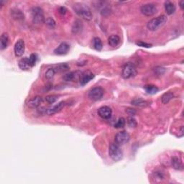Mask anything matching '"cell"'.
Listing matches in <instances>:
<instances>
[{"instance_id": "74e56055", "label": "cell", "mask_w": 184, "mask_h": 184, "mask_svg": "<svg viewBox=\"0 0 184 184\" xmlns=\"http://www.w3.org/2000/svg\"><path fill=\"white\" fill-rule=\"evenodd\" d=\"M4 3V2L3 1V0H2L1 2H0V6H1V7H2V6H3Z\"/></svg>"}, {"instance_id": "836d02e7", "label": "cell", "mask_w": 184, "mask_h": 184, "mask_svg": "<svg viewBox=\"0 0 184 184\" xmlns=\"http://www.w3.org/2000/svg\"><path fill=\"white\" fill-rule=\"evenodd\" d=\"M136 44L138 46H140V47H143V48H150L152 46L150 44L144 43V42H142V41L137 42V43H136Z\"/></svg>"}, {"instance_id": "4dcf8cb0", "label": "cell", "mask_w": 184, "mask_h": 184, "mask_svg": "<svg viewBox=\"0 0 184 184\" xmlns=\"http://www.w3.org/2000/svg\"><path fill=\"white\" fill-rule=\"evenodd\" d=\"M46 25H47L49 28H54L55 25H56V23H55V21L53 19L52 17H48V18L46 19L45 20Z\"/></svg>"}, {"instance_id": "8992f818", "label": "cell", "mask_w": 184, "mask_h": 184, "mask_svg": "<svg viewBox=\"0 0 184 184\" xmlns=\"http://www.w3.org/2000/svg\"><path fill=\"white\" fill-rule=\"evenodd\" d=\"M140 11L142 14L147 17H151L156 15L158 12V8L153 4H146L141 6Z\"/></svg>"}, {"instance_id": "ac0fdd59", "label": "cell", "mask_w": 184, "mask_h": 184, "mask_svg": "<svg viewBox=\"0 0 184 184\" xmlns=\"http://www.w3.org/2000/svg\"><path fill=\"white\" fill-rule=\"evenodd\" d=\"M11 15L16 20H21V19H24L25 18V15H24L23 12L18 9H13L11 10Z\"/></svg>"}, {"instance_id": "cb8c5ba5", "label": "cell", "mask_w": 184, "mask_h": 184, "mask_svg": "<svg viewBox=\"0 0 184 184\" xmlns=\"http://www.w3.org/2000/svg\"><path fill=\"white\" fill-rule=\"evenodd\" d=\"M144 88H145V92L148 93V94H156L157 92H158V88L156 86H154V85H151V84H150V85H146L144 86Z\"/></svg>"}, {"instance_id": "7a4b0ae2", "label": "cell", "mask_w": 184, "mask_h": 184, "mask_svg": "<svg viewBox=\"0 0 184 184\" xmlns=\"http://www.w3.org/2000/svg\"><path fill=\"white\" fill-rule=\"evenodd\" d=\"M74 10L79 16L83 17L86 20H91L92 19V13L87 5L83 4H76L74 6Z\"/></svg>"}, {"instance_id": "1f68e13d", "label": "cell", "mask_w": 184, "mask_h": 184, "mask_svg": "<svg viewBox=\"0 0 184 184\" xmlns=\"http://www.w3.org/2000/svg\"><path fill=\"white\" fill-rule=\"evenodd\" d=\"M127 124L130 127H137V122L133 117H128L127 118Z\"/></svg>"}, {"instance_id": "44dd1931", "label": "cell", "mask_w": 184, "mask_h": 184, "mask_svg": "<svg viewBox=\"0 0 184 184\" xmlns=\"http://www.w3.org/2000/svg\"><path fill=\"white\" fill-rule=\"evenodd\" d=\"M93 43V47L96 50L98 51H101L103 48V43L102 41H101V39L99 37H94L92 41Z\"/></svg>"}, {"instance_id": "d590c367", "label": "cell", "mask_w": 184, "mask_h": 184, "mask_svg": "<svg viewBox=\"0 0 184 184\" xmlns=\"http://www.w3.org/2000/svg\"><path fill=\"white\" fill-rule=\"evenodd\" d=\"M66 12H67V9H66L65 6H61V7L59 8V12L62 15H65Z\"/></svg>"}, {"instance_id": "f1b7e54d", "label": "cell", "mask_w": 184, "mask_h": 184, "mask_svg": "<svg viewBox=\"0 0 184 184\" xmlns=\"http://www.w3.org/2000/svg\"><path fill=\"white\" fill-rule=\"evenodd\" d=\"M82 28V24L80 21L77 20L76 23H74V26H73V32L76 33L79 32Z\"/></svg>"}, {"instance_id": "e575fe53", "label": "cell", "mask_w": 184, "mask_h": 184, "mask_svg": "<svg viewBox=\"0 0 184 184\" xmlns=\"http://www.w3.org/2000/svg\"><path fill=\"white\" fill-rule=\"evenodd\" d=\"M126 112H127V114L128 115H130V116L131 117L136 114V111H135L134 109H131V108H127V109H126Z\"/></svg>"}, {"instance_id": "9a60e30c", "label": "cell", "mask_w": 184, "mask_h": 184, "mask_svg": "<svg viewBox=\"0 0 184 184\" xmlns=\"http://www.w3.org/2000/svg\"><path fill=\"white\" fill-rule=\"evenodd\" d=\"M165 6V12L167 13V15H173L176 10V6L175 5V4L173 3L172 2H170V1L165 2V6Z\"/></svg>"}, {"instance_id": "ffe728a7", "label": "cell", "mask_w": 184, "mask_h": 184, "mask_svg": "<svg viewBox=\"0 0 184 184\" xmlns=\"http://www.w3.org/2000/svg\"><path fill=\"white\" fill-rule=\"evenodd\" d=\"M18 66L19 68L22 70H28L30 68V64H29L28 58L25 57L19 60L18 62Z\"/></svg>"}, {"instance_id": "3957f363", "label": "cell", "mask_w": 184, "mask_h": 184, "mask_svg": "<svg viewBox=\"0 0 184 184\" xmlns=\"http://www.w3.org/2000/svg\"><path fill=\"white\" fill-rule=\"evenodd\" d=\"M109 156L115 162L119 161L123 158V152L117 144H112L109 148Z\"/></svg>"}, {"instance_id": "2e32d148", "label": "cell", "mask_w": 184, "mask_h": 184, "mask_svg": "<svg viewBox=\"0 0 184 184\" xmlns=\"http://www.w3.org/2000/svg\"><path fill=\"white\" fill-rule=\"evenodd\" d=\"M171 164L173 168L176 170H181L183 169V165L181 160L178 157H173L171 159Z\"/></svg>"}, {"instance_id": "5b68a950", "label": "cell", "mask_w": 184, "mask_h": 184, "mask_svg": "<svg viewBox=\"0 0 184 184\" xmlns=\"http://www.w3.org/2000/svg\"><path fill=\"white\" fill-rule=\"evenodd\" d=\"M31 13H32L33 23L35 24H41L44 23L45 18H44L43 11L41 7H38V6L33 7Z\"/></svg>"}, {"instance_id": "d6986e66", "label": "cell", "mask_w": 184, "mask_h": 184, "mask_svg": "<svg viewBox=\"0 0 184 184\" xmlns=\"http://www.w3.org/2000/svg\"><path fill=\"white\" fill-rule=\"evenodd\" d=\"M42 101H43V99L41 96H35L29 101L28 106L31 108H37L41 105Z\"/></svg>"}, {"instance_id": "f546056e", "label": "cell", "mask_w": 184, "mask_h": 184, "mask_svg": "<svg viewBox=\"0 0 184 184\" xmlns=\"http://www.w3.org/2000/svg\"><path fill=\"white\" fill-rule=\"evenodd\" d=\"M55 73H56V71H55V68H49V69H48L45 73L46 79H51L52 78L54 77Z\"/></svg>"}, {"instance_id": "8fae6325", "label": "cell", "mask_w": 184, "mask_h": 184, "mask_svg": "<svg viewBox=\"0 0 184 184\" xmlns=\"http://www.w3.org/2000/svg\"><path fill=\"white\" fill-rule=\"evenodd\" d=\"M98 114L99 117L104 119H109L111 118L112 114V110L110 107H109L107 106H101L99 109Z\"/></svg>"}, {"instance_id": "5bb4252c", "label": "cell", "mask_w": 184, "mask_h": 184, "mask_svg": "<svg viewBox=\"0 0 184 184\" xmlns=\"http://www.w3.org/2000/svg\"><path fill=\"white\" fill-rule=\"evenodd\" d=\"M10 42V38L7 33H3L0 37V49L1 50H4L7 48Z\"/></svg>"}, {"instance_id": "8d00e7d4", "label": "cell", "mask_w": 184, "mask_h": 184, "mask_svg": "<svg viewBox=\"0 0 184 184\" xmlns=\"http://www.w3.org/2000/svg\"><path fill=\"white\" fill-rule=\"evenodd\" d=\"M179 5H180V7H181V10H183V6H184V1H181V2H179Z\"/></svg>"}, {"instance_id": "d4e9b609", "label": "cell", "mask_w": 184, "mask_h": 184, "mask_svg": "<svg viewBox=\"0 0 184 184\" xmlns=\"http://www.w3.org/2000/svg\"><path fill=\"white\" fill-rule=\"evenodd\" d=\"M76 76V72H69L64 75L63 79L66 81H72Z\"/></svg>"}, {"instance_id": "52a82bcc", "label": "cell", "mask_w": 184, "mask_h": 184, "mask_svg": "<svg viewBox=\"0 0 184 184\" xmlns=\"http://www.w3.org/2000/svg\"><path fill=\"white\" fill-rule=\"evenodd\" d=\"M104 94H105L104 88L100 86H97V87L92 88L88 92V98L93 101H98L102 98Z\"/></svg>"}, {"instance_id": "603a6c76", "label": "cell", "mask_w": 184, "mask_h": 184, "mask_svg": "<svg viewBox=\"0 0 184 184\" xmlns=\"http://www.w3.org/2000/svg\"><path fill=\"white\" fill-rule=\"evenodd\" d=\"M173 97H174V94L173 92H165V94H163V96L161 97L162 102H163V104H164V105H166V104L169 102L172 99H173Z\"/></svg>"}, {"instance_id": "ba28073f", "label": "cell", "mask_w": 184, "mask_h": 184, "mask_svg": "<svg viewBox=\"0 0 184 184\" xmlns=\"http://www.w3.org/2000/svg\"><path fill=\"white\" fill-rule=\"evenodd\" d=\"M130 139V136L129 133L126 131H121L117 133L115 135L114 140L118 145H123L127 143Z\"/></svg>"}, {"instance_id": "4316f807", "label": "cell", "mask_w": 184, "mask_h": 184, "mask_svg": "<svg viewBox=\"0 0 184 184\" xmlns=\"http://www.w3.org/2000/svg\"><path fill=\"white\" fill-rule=\"evenodd\" d=\"M125 119L123 117H120L116 123L114 125V127L117 129H119V128H123L125 126Z\"/></svg>"}, {"instance_id": "30bf717a", "label": "cell", "mask_w": 184, "mask_h": 184, "mask_svg": "<svg viewBox=\"0 0 184 184\" xmlns=\"http://www.w3.org/2000/svg\"><path fill=\"white\" fill-rule=\"evenodd\" d=\"M94 78V74L91 71H85L80 75V84L81 86H85L88 82Z\"/></svg>"}, {"instance_id": "4fadbf2b", "label": "cell", "mask_w": 184, "mask_h": 184, "mask_svg": "<svg viewBox=\"0 0 184 184\" xmlns=\"http://www.w3.org/2000/svg\"><path fill=\"white\" fill-rule=\"evenodd\" d=\"M66 105V101H62L61 102L58 103L57 105H55V106H53V107L48 109L47 111H45V113L48 115H53L56 113L61 112V111L64 108V106Z\"/></svg>"}, {"instance_id": "6da1fadb", "label": "cell", "mask_w": 184, "mask_h": 184, "mask_svg": "<svg viewBox=\"0 0 184 184\" xmlns=\"http://www.w3.org/2000/svg\"><path fill=\"white\" fill-rule=\"evenodd\" d=\"M168 18L165 15H160V16L152 19L147 24V28L150 31H156L161 28L167 23Z\"/></svg>"}, {"instance_id": "7c38bea8", "label": "cell", "mask_w": 184, "mask_h": 184, "mask_svg": "<svg viewBox=\"0 0 184 184\" xmlns=\"http://www.w3.org/2000/svg\"><path fill=\"white\" fill-rule=\"evenodd\" d=\"M70 45L66 43H62L54 50V53L58 55H63L69 52Z\"/></svg>"}, {"instance_id": "9c48e42d", "label": "cell", "mask_w": 184, "mask_h": 184, "mask_svg": "<svg viewBox=\"0 0 184 184\" xmlns=\"http://www.w3.org/2000/svg\"><path fill=\"white\" fill-rule=\"evenodd\" d=\"M25 50V44L23 40L19 39L16 42L14 47V52L17 57H21Z\"/></svg>"}, {"instance_id": "7402d4cb", "label": "cell", "mask_w": 184, "mask_h": 184, "mask_svg": "<svg viewBox=\"0 0 184 184\" xmlns=\"http://www.w3.org/2000/svg\"><path fill=\"white\" fill-rule=\"evenodd\" d=\"M131 104L132 105L139 106V107H145V106L149 105V102L146 100H144L143 99H135V100L132 101Z\"/></svg>"}, {"instance_id": "d6a6232c", "label": "cell", "mask_w": 184, "mask_h": 184, "mask_svg": "<svg viewBox=\"0 0 184 184\" xmlns=\"http://www.w3.org/2000/svg\"><path fill=\"white\" fill-rule=\"evenodd\" d=\"M68 66L66 63L60 64V65L58 66L57 69L58 71H67L68 69Z\"/></svg>"}, {"instance_id": "277c9868", "label": "cell", "mask_w": 184, "mask_h": 184, "mask_svg": "<svg viewBox=\"0 0 184 184\" xmlns=\"http://www.w3.org/2000/svg\"><path fill=\"white\" fill-rule=\"evenodd\" d=\"M137 74V69L135 66L131 63H126L122 69V76L124 79H130L132 77H135Z\"/></svg>"}, {"instance_id": "484cf974", "label": "cell", "mask_w": 184, "mask_h": 184, "mask_svg": "<svg viewBox=\"0 0 184 184\" xmlns=\"http://www.w3.org/2000/svg\"><path fill=\"white\" fill-rule=\"evenodd\" d=\"M29 61V64H30V67H33V66H35V64L37 63V55L36 54H31L30 56L28 58Z\"/></svg>"}, {"instance_id": "83f0119b", "label": "cell", "mask_w": 184, "mask_h": 184, "mask_svg": "<svg viewBox=\"0 0 184 184\" xmlns=\"http://www.w3.org/2000/svg\"><path fill=\"white\" fill-rule=\"evenodd\" d=\"M58 99V96H57V95H49V96L45 97V101L48 104H53L56 102Z\"/></svg>"}, {"instance_id": "e0dca14e", "label": "cell", "mask_w": 184, "mask_h": 184, "mask_svg": "<svg viewBox=\"0 0 184 184\" xmlns=\"http://www.w3.org/2000/svg\"><path fill=\"white\" fill-rule=\"evenodd\" d=\"M108 43L112 47H117L120 43V38H119L118 35H112L109 37Z\"/></svg>"}]
</instances>
